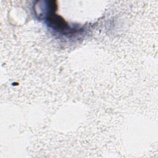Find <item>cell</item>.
I'll use <instances>...</instances> for the list:
<instances>
[{"label":"cell","instance_id":"6da1fadb","mask_svg":"<svg viewBox=\"0 0 158 158\" xmlns=\"http://www.w3.org/2000/svg\"><path fill=\"white\" fill-rule=\"evenodd\" d=\"M48 20L49 24L57 30H65L67 27V23L64 20V19L60 16L55 14L54 12L51 13L49 15Z\"/></svg>","mask_w":158,"mask_h":158}]
</instances>
